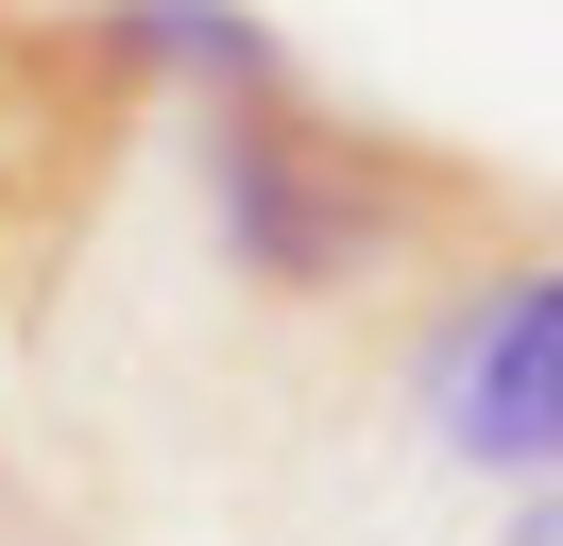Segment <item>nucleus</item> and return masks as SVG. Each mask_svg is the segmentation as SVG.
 Returning <instances> with one entry per match:
<instances>
[{
	"label": "nucleus",
	"instance_id": "f257e3e1",
	"mask_svg": "<svg viewBox=\"0 0 563 546\" xmlns=\"http://www.w3.org/2000/svg\"><path fill=\"white\" fill-rule=\"evenodd\" d=\"M188 171H206L222 273H240L256 307H290V325H393V307H444L461 273H512L529 239H547V205H529L512 171L358 120L308 68L188 102Z\"/></svg>",
	"mask_w": 563,
	"mask_h": 546
},
{
	"label": "nucleus",
	"instance_id": "20e7f679",
	"mask_svg": "<svg viewBox=\"0 0 563 546\" xmlns=\"http://www.w3.org/2000/svg\"><path fill=\"white\" fill-rule=\"evenodd\" d=\"M495 546H563V478H529V512H512Z\"/></svg>",
	"mask_w": 563,
	"mask_h": 546
},
{
	"label": "nucleus",
	"instance_id": "f03ea898",
	"mask_svg": "<svg viewBox=\"0 0 563 546\" xmlns=\"http://www.w3.org/2000/svg\"><path fill=\"white\" fill-rule=\"evenodd\" d=\"M410 393L461 478H563V239L410 307Z\"/></svg>",
	"mask_w": 563,
	"mask_h": 546
},
{
	"label": "nucleus",
	"instance_id": "7ed1b4c3",
	"mask_svg": "<svg viewBox=\"0 0 563 546\" xmlns=\"http://www.w3.org/2000/svg\"><path fill=\"white\" fill-rule=\"evenodd\" d=\"M69 18H86V52L137 102H222V86H274L290 68L256 0H69Z\"/></svg>",
	"mask_w": 563,
	"mask_h": 546
}]
</instances>
